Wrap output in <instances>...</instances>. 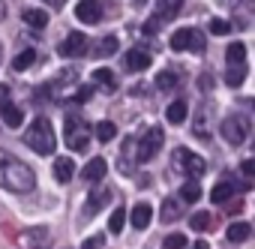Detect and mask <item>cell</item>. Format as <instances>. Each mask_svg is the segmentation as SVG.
<instances>
[{
	"label": "cell",
	"mask_w": 255,
	"mask_h": 249,
	"mask_svg": "<svg viewBox=\"0 0 255 249\" xmlns=\"http://www.w3.org/2000/svg\"><path fill=\"white\" fill-rule=\"evenodd\" d=\"M0 186L9 192H30L36 186V174L27 162L0 150Z\"/></svg>",
	"instance_id": "1"
},
{
	"label": "cell",
	"mask_w": 255,
	"mask_h": 249,
	"mask_svg": "<svg viewBox=\"0 0 255 249\" xmlns=\"http://www.w3.org/2000/svg\"><path fill=\"white\" fill-rule=\"evenodd\" d=\"M24 144H27L30 150H36V153H42V156L54 153L57 135H54V129H51L48 117H36V120L30 123V126H27V132H24Z\"/></svg>",
	"instance_id": "2"
},
{
	"label": "cell",
	"mask_w": 255,
	"mask_h": 249,
	"mask_svg": "<svg viewBox=\"0 0 255 249\" xmlns=\"http://www.w3.org/2000/svg\"><path fill=\"white\" fill-rule=\"evenodd\" d=\"M63 141H66V147L75 150V153H84V150H87V144H90V129H87L84 117L66 114V120H63Z\"/></svg>",
	"instance_id": "3"
},
{
	"label": "cell",
	"mask_w": 255,
	"mask_h": 249,
	"mask_svg": "<svg viewBox=\"0 0 255 249\" xmlns=\"http://www.w3.org/2000/svg\"><path fill=\"white\" fill-rule=\"evenodd\" d=\"M252 132V120L246 114H228L222 120V138L231 144V147H240Z\"/></svg>",
	"instance_id": "4"
},
{
	"label": "cell",
	"mask_w": 255,
	"mask_h": 249,
	"mask_svg": "<svg viewBox=\"0 0 255 249\" xmlns=\"http://www.w3.org/2000/svg\"><path fill=\"white\" fill-rule=\"evenodd\" d=\"M171 159H174V165H177L189 180H198V177L207 171V162H204L198 153H192L189 147H177V150L171 153Z\"/></svg>",
	"instance_id": "5"
},
{
	"label": "cell",
	"mask_w": 255,
	"mask_h": 249,
	"mask_svg": "<svg viewBox=\"0 0 255 249\" xmlns=\"http://www.w3.org/2000/svg\"><path fill=\"white\" fill-rule=\"evenodd\" d=\"M171 48L174 51H204V36H201V30H195V27H180V30H174L171 33Z\"/></svg>",
	"instance_id": "6"
},
{
	"label": "cell",
	"mask_w": 255,
	"mask_h": 249,
	"mask_svg": "<svg viewBox=\"0 0 255 249\" xmlns=\"http://www.w3.org/2000/svg\"><path fill=\"white\" fill-rule=\"evenodd\" d=\"M162 141H165V135H162V129L159 126H150L147 132H144V138H138V162H150L153 156H156V150L162 147Z\"/></svg>",
	"instance_id": "7"
},
{
	"label": "cell",
	"mask_w": 255,
	"mask_h": 249,
	"mask_svg": "<svg viewBox=\"0 0 255 249\" xmlns=\"http://www.w3.org/2000/svg\"><path fill=\"white\" fill-rule=\"evenodd\" d=\"M87 42H90V39H87L84 33H69V36L57 45V54H60V57H81V54L90 51Z\"/></svg>",
	"instance_id": "8"
},
{
	"label": "cell",
	"mask_w": 255,
	"mask_h": 249,
	"mask_svg": "<svg viewBox=\"0 0 255 249\" xmlns=\"http://www.w3.org/2000/svg\"><path fill=\"white\" fill-rule=\"evenodd\" d=\"M75 15L84 24H99L102 21V3L99 0H81V3L75 6Z\"/></svg>",
	"instance_id": "9"
},
{
	"label": "cell",
	"mask_w": 255,
	"mask_h": 249,
	"mask_svg": "<svg viewBox=\"0 0 255 249\" xmlns=\"http://www.w3.org/2000/svg\"><path fill=\"white\" fill-rule=\"evenodd\" d=\"M108 201H111V189H108V186H93L90 195H87V213H90V216L99 213L102 207H108Z\"/></svg>",
	"instance_id": "10"
},
{
	"label": "cell",
	"mask_w": 255,
	"mask_h": 249,
	"mask_svg": "<svg viewBox=\"0 0 255 249\" xmlns=\"http://www.w3.org/2000/svg\"><path fill=\"white\" fill-rule=\"evenodd\" d=\"M180 6H183V0H156V15L153 18H159V24H168V21L177 18Z\"/></svg>",
	"instance_id": "11"
},
{
	"label": "cell",
	"mask_w": 255,
	"mask_h": 249,
	"mask_svg": "<svg viewBox=\"0 0 255 249\" xmlns=\"http://www.w3.org/2000/svg\"><path fill=\"white\" fill-rule=\"evenodd\" d=\"M123 66L129 69V72H144V69L150 66V54H147V51H141V48H132L129 54L123 57Z\"/></svg>",
	"instance_id": "12"
},
{
	"label": "cell",
	"mask_w": 255,
	"mask_h": 249,
	"mask_svg": "<svg viewBox=\"0 0 255 249\" xmlns=\"http://www.w3.org/2000/svg\"><path fill=\"white\" fill-rule=\"evenodd\" d=\"M105 171H108V162H105L102 156H93V159L84 165L81 177H84V180H90V183H99V180L105 177Z\"/></svg>",
	"instance_id": "13"
},
{
	"label": "cell",
	"mask_w": 255,
	"mask_h": 249,
	"mask_svg": "<svg viewBox=\"0 0 255 249\" xmlns=\"http://www.w3.org/2000/svg\"><path fill=\"white\" fill-rule=\"evenodd\" d=\"M0 120H3L9 129H18L21 123H24V114H21V108H18V105L3 102V105H0Z\"/></svg>",
	"instance_id": "14"
},
{
	"label": "cell",
	"mask_w": 255,
	"mask_h": 249,
	"mask_svg": "<svg viewBox=\"0 0 255 249\" xmlns=\"http://www.w3.org/2000/svg\"><path fill=\"white\" fill-rule=\"evenodd\" d=\"M72 174H75V162H72L69 156H60V159L54 162V177H57L60 183H69Z\"/></svg>",
	"instance_id": "15"
},
{
	"label": "cell",
	"mask_w": 255,
	"mask_h": 249,
	"mask_svg": "<svg viewBox=\"0 0 255 249\" xmlns=\"http://www.w3.org/2000/svg\"><path fill=\"white\" fill-rule=\"evenodd\" d=\"M150 216H153V207L150 204H135L132 207V228H147L150 225Z\"/></svg>",
	"instance_id": "16"
},
{
	"label": "cell",
	"mask_w": 255,
	"mask_h": 249,
	"mask_svg": "<svg viewBox=\"0 0 255 249\" xmlns=\"http://www.w3.org/2000/svg\"><path fill=\"white\" fill-rule=\"evenodd\" d=\"M165 120H168V123H174V126H180V123L186 120V102H183V99L171 102V105H168V111H165Z\"/></svg>",
	"instance_id": "17"
},
{
	"label": "cell",
	"mask_w": 255,
	"mask_h": 249,
	"mask_svg": "<svg viewBox=\"0 0 255 249\" xmlns=\"http://www.w3.org/2000/svg\"><path fill=\"white\" fill-rule=\"evenodd\" d=\"M93 132H96V138H99L102 144H108L111 138H117V126H114L111 120H99L96 126H93Z\"/></svg>",
	"instance_id": "18"
},
{
	"label": "cell",
	"mask_w": 255,
	"mask_h": 249,
	"mask_svg": "<svg viewBox=\"0 0 255 249\" xmlns=\"http://www.w3.org/2000/svg\"><path fill=\"white\" fill-rule=\"evenodd\" d=\"M225 60H228V66H240V63H246V45H243V42H231L228 51H225Z\"/></svg>",
	"instance_id": "19"
},
{
	"label": "cell",
	"mask_w": 255,
	"mask_h": 249,
	"mask_svg": "<svg viewBox=\"0 0 255 249\" xmlns=\"http://www.w3.org/2000/svg\"><path fill=\"white\" fill-rule=\"evenodd\" d=\"M231 195H234V186H231L228 180H219V183L213 186V192H210V201H213V204H225Z\"/></svg>",
	"instance_id": "20"
},
{
	"label": "cell",
	"mask_w": 255,
	"mask_h": 249,
	"mask_svg": "<svg viewBox=\"0 0 255 249\" xmlns=\"http://www.w3.org/2000/svg\"><path fill=\"white\" fill-rule=\"evenodd\" d=\"M249 234H252V228H249L246 222H234V225H228V231H225V237H228L231 243H243Z\"/></svg>",
	"instance_id": "21"
},
{
	"label": "cell",
	"mask_w": 255,
	"mask_h": 249,
	"mask_svg": "<svg viewBox=\"0 0 255 249\" xmlns=\"http://www.w3.org/2000/svg\"><path fill=\"white\" fill-rule=\"evenodd\" d=\"M93 81H96V84H102V87H108V90H114V87H117V78H114V72H111V69H105V66L93 69Z\"/></svg>",
	"instance_id": "22"
},
{
	"label": "cell",
	"mask_w": 255,
	"mask_h": 249,
	"mask_svg": "<svg viewBox=\"0 0 255 249\" xmlns=\"http://www.w3.org/2000/svg\"><path fill=\"white\" fill-rule=\"evenodd\" d=\"M36 63V51L33 48H27V51H21L15 60H12V69H18V72H24V69H30Z\"/></svg>",
	"instance_id": "23"
},
{
	"label": "cell",
	"mask_w": 255,
	"mask_h": 249,
	"mask_svg": "<svg viewBox=\"0 0 255 249\" xmlns=\"http://www.w3.org/2000/svg\"><path fill=\"white\" fill-rule=\"evenodd\" d=\"M243 78H246V63H240V66H228V69H225V81H228L231 87H240Z\"/></svg>",
	"instance_id": "24"
},
{
	"label": "cell",
	"mask_w": 255,
	"mask_h": 249,
	"mask_svg": "<svg viewBox=\"0 0 255 249\" xmlns=\"http://www.w3.org/2000/svg\"><path fill=\"white\" fill-rule=\"evenodd\" d=\"M180 84V75L177 72H159L156 75V90H174Z\"/></svg>",
	"instance_id": "25"
},
{
	"label": "cell",
	"mask_w": 255,
	"mask_h": 249,
	"mask_svg": "<svg viewBox=\"0 0 255 249\" xmlns=\"http://www.w3.org/2000/svg\"><path fill=\"white\" fill-rule=\"evenodd\" d=\"M24 21H27L30 27H39V30H42V27L48 24V15L39 12V9H24Z\"/></svg>",
	"instance_id": "26"
},
{
	"label": "cell",
	"mask_w": 255,
	"mask_h": 249,
	"mask_svg": "<svg viewBox=\"0 0 255 249\" xmlns=\"http://www.w3.org/2000/svg\"><path fill=\"white\" fill-rule=\"evenodd\" d=\"M180 195H183V201H189V204H195V201L201 198V186H198L195 180H189V183H183V189H180Z\"/></svg>",
	"instance_id": "27"
},
{
	"label": "cell",
	"mask_w": 255,
	"mask_h": 249,
	"mask_svg": "<svg viewBox=\"0 0 255 249\" xmlns=\"http://www.w3.org/2000/svg\"><path fill=\"white\" fill-rule=\"evenodd\" d=\"M123 225H126V210L120 207V210H114V213H111V219H108V231H111V234H120V231H123Z\"/></svg>",
	"instance_id": "28"
},
{
	"label": "cell",
	"mask_w": 255,
	"mask_h": 249,
	"mask_svg": "<svg viewBox=\"0 0 255 249\" xmlns=\"http://www.w3.org/2000/svg\"><path fill=\"white\" fill-rule=\"evenodd\" d=\"M114 51H117V36H105L96 48V57H111Z\"/></svg>",
	"instance_id": "29"
},
{
	"label": "cell",
	"mask_w": 255,
	"mask_h": 249,
	"mask_svg": "<svg viewBox=\"0 0 255 249\" xmlns=\"http://www.w3.org/2000/svg\"><path fill=\"white\" fill-rule=\"evenodd\" d=\"M159 216H162V222H174V219H177V201H174V198H165Z\"/></svg>",
	"instance_id": "30"
},
{
	"label": "cell",
	"mask_w": 255,
	"mask_h": 249,
	"mask_svg": "<svg viewBox=\"0 0 255 249\" xmlns=\"http://www.w3.org/2000/svg\"><path fill=\"white\" fill-rule=\"evenodd\" d=\"M189 225H192L195 231H207V228H210V213H204V210L195 213V216L189 219Z\"/></svg>",
	"instance_id": "31"
},
{
	"label": "cell",
	"mask_w": 255,
	"mask_h": 249,
	"mask_svg": "<svg viewBox=\"0 0 255 249\" xmlns=\"http://www.w3.org/2000/svg\"><path fill=\"white\" fill-rule=\"evenodd\" d=\"M162 246L165 249H186V234H168L162 240Z\"/></svg>",
	"instance_id": "32"
},
{
	"label": "cell",
	"mask_w": 255,
	"mask_h": 249,
	"mask_svg": "<svg viewBox=\"0 0 255 249\" xmlns=\"http://www.w3.org/2000/svg\"><path fill=\"white\" fill-rule=\"evenodd\" d=\"M228 30H231L228 21H222V18H210V33H213V36H225Z\"/></svg>",
	"instance_id": "33"
},
{
	"label": "cell",
	"mask_w": 255,
	"mask_h": 249,
	"mask_svg": "<svg viewBox=\"0 0 255 249\" xmlns=\"http://www.w3.org/2000/svg\"><path fill=\"white\" fill-rule=\"evenodd\" d=\"M102 243H105V234H93V237H87V240H84V246H81V249H102Z\"/></svg>",
	"instance_id": "34"
},
{
	"label": "cell",
	"mask_w": 255,
	"mask_h": 249,
	"mask_svg": "<svg viewBox=\"0 0 255 249\" xmlns=\"http://www.w3.org/2000/svg\"><path fill=\"white\" fill-rule=\"evenodd\" d=\"M240 174L255 180V159H246V162H240Z\"/></svg>",
	"instance_id": "35"
},
{
	"label": "cell",
	"mask_w": 255,
	"mask_h": 249,
	"mask_svg": "<svg viewBox=\"0 0 255 249\" xmlns=\"http://www.w3.org/2000/svg\"><path fill=\"white\" fill-rule=\"evenodd\" d=\"M90 99V87H78V93L69 96V102H87Z\"/></svg>",
	"instance_id": "36"
},
{
	"label": "cell",
	"mask_w": 255,
	"mask_h": 249,
	"mask_svg": "<svg viewBox=\"0 0 255 249\" xmlns=\"http://www.w3.org/2000/svg\"><path fill=\"white\" fill-rule=\"evenodd\" d=\"M3 102H9V87L0 84V105H3Z\"/></svg>",
	"instance_id": "37"
},
{
	"label": "cell",
	"mask_w": 255,
	"mask_h": 249,
	"mask_svg": "<svg viewBox=\"0 0 255 249\" xmlns=\"http://www.w3.org/2000/svg\"><path fill=\"white\" fill-rule=\"evenodd\" d=\"M210 84H213V78H210V75H201V78H198V87H201V90H204V87H210Z\"/></svg>",
	"instance_id": "38"
},
{
	"label": "cell",
	"mask_w": 255,
	"mask_h": 249,
	"mask_svg": "<svg viewBox=\"0 0 255 249\" xmlns=\"http://www.w3.org/2000/svg\"><path fill=\"white\" fill-rule=\"evenodd\" d=\"M45 3H48V6H54V9H60V6L66 3V0H45Z\"/></svg>",
	"instance_id": "39"
},
{
	"label": "cell",
	"mask_w": 255,
	"mask_h": 249,
	"mask_svg": "<svg viewBox=\"0 0 255 249\" xmlns=\"http://www.w3.org/2000/svg\"><path fill=\"white\" fill-rule=\"evenodd\" d=\"M192 249H210V246H207V240H195V243H192Z\"/></svg>",
	"instance_id": "40"
},
{
	"label": "cell",
	"mask_w": 255,
	"mask_h": 249,
	"mask_svg": "<svg viewBox=\"0 0 255 249\" xmlns=\"http://www.w3.org/2000/svg\"><path fill=\"white\" fill-rule=\"evenodd\" d=\"M0 18H3V3H0Z\"/></svg>",
	"instance_id": "41"
},
{
	"label": "cell",
	"mask_w": 255,
	"mask_h": 249,
	"mask_svg": "<svg viewBox=\"0 0 255 249\" xmlns=\"http://www.w3.org/2000/svg\"><path fill=\"white\" fill-rule=\"evenodd\" d=\"M0 60H3V45H0Z\"/></svg>",
	"instance_id": "42"
},
{
	"label": "cell",
	"mask_w": 255,
	"mask_h": 249,
	"mask_svg": "<svg viewBox=\"0 0 255 249\" xmlns=\"http://www.w3.org/2000/svg\"><path fill=\"white\" fill-rule=\"evenodd\" d=\"M252 147H255V141H252Z\"/></svg>",
	"instance_id": "43"
}]
</instances>
